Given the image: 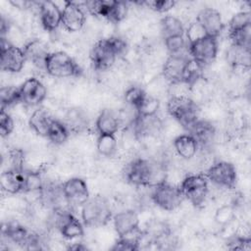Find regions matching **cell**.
Here are the masks:
<instances>
[{"label":"cell","instance_id":"6da1fadb","mask_svg":"<svg viewBox=\"0 0 251 251\" xmlns=\"http://www.w3.org/2000/svg\"><path fill=\"white\" fill-rule=\"evenodd\" d=\"M126 178L136 186L154 187L166 181V173L161 166L145 159L133 160L126 170Z\"/></svg>","mask_w":251,"mask_h":251},{"label":"cell","instance_id":"7a4b0ae2","mask_svg":"<svg viewBox=\"0 0 251 251\" xmlns=\"http://www.w3.org/2000/svg\"><path fill=\"white\" fill-rule=\"evenodd\" d=\"M126 50V41L118 36H111L98 40L90 50V61L93 68L97 71L110 69L118 56Z\"/></svg>","mask_w":251,"mask_h":251},{"label":"cell","instance_id":"3957f363","mask_svg":"<svg viewBox=\"0 0 251 251\" xmlns=\"http://www.w3.org/2000/svg\"><path fill=\"white\" fill-rule=\"evenodd\" d=\"M80 215L84 226L99 227L107 225L112 219V210L107 199L97 195L89 197L81 206Z\"/></svg>","mask_w":251,"mask_h":251},{"label":"cell","instance_id":"277c9868","mask_svg":"<svg viewBox=\"0 0 251 251\" xmlns=\"http://www.w3.org/2000/svg\"><path fill=\"white\" fill-rule=\"evenodd\" d=\"M167 110L171 117L187 129L198 120V106L186 95L178 94L171 97Z\"/></svg>","mask_w":251,"mask_h":251},{"label":"cell","instance_id":"5b68a950","mask_svg":"<svg viewBox=\"0 0 251 251\" xmlns=\"http://www.w3.org/2000/svg\"><path fill=\"white\" fill-rule=\"evenodd\" d=\"M44 70L54 77L77 76L81 73L75 60L63 51L50 52L47 56Z\"/></svg>","mask_w":251,"mask_h":251},{"label":"cell","instance_id":"8992f818","mask_svg":"<svg viewBox=\"0 0 251 251\" xmlns=\"http://www.w3.org/2000/svg\"><path fill=\"white\" fill-rule=\"evenodd\" d=\"M179 189L183 198L187 199L193 206H201L208 194V179L204 175H189L185 176Z\"/></svg>","mask_w":251,"mask_h":251},{"label":"cell","instance_id":"52a82bcc","mask_svg":"<svg viewBox=\"0 0 251 251\" xmlns=\"http://www.w3.org/2000/svg\"><path fill=\"white\" fill-rule=\"evenodd\" d=\"M151 197L158 207L166 211L176 210L184 199L179 186L173 185L167 181L154 186Z\"/></svg>","mask_w":251,"mask_h":251},{"label":"cell","instance_id":"ba28073f","mask_svg":"<svg viewBox=\"0 0 251 251\" xmlns=\"http://www.w3.org/2000/svg\"><path fill=\"white\" fill-rule=\"evenodd\" d=\"M26 61L23 48L12 44L6 37L1 36L0 44V64L2 71L9 73H19Z\"/></svg>","mask_w":251,"mask_h":251},{"label":"cell","instance_id":"9c48e42d","mask_svg":"<svg viewBox=\"0 0 251 251\" xmlns=\"http://www.w3.org/2000/svg\"><path fill=\"white\" fill-rule=\"evenodd\" d=\"M86 9L94 16L104 18L113 23L121 22L126 16V6L123 2L118 1H87Z\"/></svg>","mask_w":251,"mask_h":251},{"label":"cell","instance_id":"30bf717a","mask_svg":"<svg viewBox=\"0 0 251 251\" xmlns=\"http://www.w3.org/2000/svg\"><path fill=\"white\" fill-rule=\"evenodd\" d=\"M217 38L205 35L188 44V54L191 59L203 67L211 64L217 57Z\"/></svg>","mask_w":251,"mask_h":251},{"label":"cell","instance_id":"8fae6325","mask_svg":"<svg viewBox=\"0 0 251 251\" xmlns=\"http://www.w3.org/2000/svg\"><path fill=\"white\" fill-rule=\"evenodd\" d=\"M205 176L212 183L227 189L234 188L237 179L235 167L226 161L217 162L212 165L207 170Z\"/></svg>","mask_w":251,"mask_h":251},{"label":"cell","instance_id":"7c38bea8","mask_svg":"<svg viewBox=\"0 0 251 251\" xmlns=\"http://www.w3.org/2000/svg\"><path fill=\"white\" fill-rule=\"evenodd\" d=\"M65 201L74 207H81L89 199V191L86 182L80 177H72L62 185Z\"/></svg>","mask_w":251,"mask_h":251},{"label":"cell","instance_id":"4fadbf2b","mask_svg":"<svg viewBox=\"0 0 251 251\" xmlns=\"http://www.w3.org/2000/svg\"><path fill=\"white\" fill-rule=\"evenodd\" d=\"M22 102L28 106L40 104L46 97L45 85L36 77H29L20 86Z\"/></svg>","mask_w":251,"mask_h":251},{"label":"cell","instance_id":"5bb4252c","mask_svg":"<svg viewBox=\"0 0 251 251\" xmlns=\"http://www.w3.org/2000/svg\"><path fill=\"white\" fill-rule=\"evenodd\" d=\"M85 23V14L83 10L75 2H65L62 10L61 25L70 32H75L82 28Z\"/></svg>","mask_w":251,"mask_h":251},{"label":"cell","instance_id":"9a60e30c","mask_svg":"<svg viewBox=\"0 0 251 251\" xmlns=\"http://www.w3.org/2000/svg\"><path fill=\"white\" fill-rule=\"evenodd\" d=\"M196 22L203 27L207 35L214 38H217L224 28L222 16L220 12L214 8L202 9L197 15Z\"/></svg>","mask_w":251,"mask_h":251},{"label":"cell","instance_id":"2e32d148","mask_svg":"<svg viewBox=\"0 0 251 251\" xmlns=\"http://www.w3.org/2000/svg\"><path fill=\"white\" fill-rule=\"evenodd\" d=\"M0 186L3 191L16 194L25 191L26 173L23 169L11 168L1 174Z\"/></svg>","mask_w":251,"mask_h":251},{"label":"cell","instance_id":"e0dca14e","mask_svg":"<svg viewBox=\"0 0 251 251\" xmlns=\"http://www.w3.org/2000/svg\"><path fill=\"white\" fill-rule=\"evenodd\" d=\"M190 57L185 54L170 55L163 67V75L165 78L172 83H182L183 73L186 63Z\"/></svg>","mask_w":251,"mask_h":251},{"label":"cell","instance_id":"ac0fdd59","mask_svg":"<svg viewBox=\"0 0 251 251\" xmlns=\"http://www.w3.org/2000/svg\"><path fill=\"white\" fill-rule=\"evenodd\" d=\"M113 224L119 237L125 236L138 229L139 217L133 210H125L113 217Z\"/></svg>","mask_w":251,"mask_h":251},{"label":"cell","instance_id":"d6986e66","mask_svg":"<svg viewBox=\"0 0 251 251\" xmlns=\"http://www.w3.org/2000/svg\"><path fill=\"white\" fill-rule=\"evenodd\" d=\"M57 227L63 237L75 239L83 235V223L72 213H61L57 221Z\"/></svg>","mask_w":251,"mask_h":251},{"label":"cell","instance_id":"ffe728a7","mask_svg":"<svg viewBox=\"0 0 251 251\" xmlns=\"http://www.w3.org/2000/svg\"><path fill=\"white\" fill-rule=\"evenodd\" d=\"M39 16L45 30H55L62 22V10L55 2L43 1L39 4Z\"/></svg>","mask_w":251,"mask_h":251},{"label":"cell","instance_id":"44dd1931","mask_svg":"<svg viewBox=\"0 0 251 251\" xmlns=\"http://www.w3.org/2000/svg\"><path fill=\"white\" fill-rule=\"evenodd\" d=\"M189 134H191L198 143V146L204 147L212 143L215 137L214 126L202 120H197L189 128Z\"/></svg>","mask_w":251,"mask_h":251},{"label":"cell","instance_id":"7402d4cb","mask_svg":"<svg viewBox=\"0 0 251 251\" xmlns=\"http://www.w3.org/2000/svg\"><path fill=\"white\" fill-rule=\"evenodd\" d=\"M23 49L25 54L26 61L29 60L34 66L45 69V62L50 52H48L47 46L44 42L35 39L28 42Z\"/></svg>","mask_w":251,"mask_h":251},{"label":"cell","instance_id":"603a6c76","mask_svg":"<svg viewBox=\"0 0 251 251\" xmlns=\"http://www.w3.org/2000/svg\"><path fill=\"white\" fill-rule=\"evenodd\" d=\"M95 126L99 134H115L120 127V121L112 110L104 109L99 113Z\"/></svg>","mask_w":251,"mask_h":251},{"label":"cell","instance_id":"cb8c5ba5","mask_svg":"<svg viewBox=\"0 0 251 251\" xmlns=\"http://www.w3.org/2000/svg\"><path fill=\"white\" fill-rule=\"evenodd\" d=\"M174 147L177 155L185 160L193 158L199 148L197 141L189 133L180 134L176 137L174 140Z\"/></svg>","mask_w":251,"mask_h":251},{"label":"cell","instance_id":"d4e9b609","mask_svg":"<svg viewBox=\"0 0 251 251\" xmlns=\"http://www.w3.org/2000/svg\"><path fill=\"white\" fill-rule=\"evenodd\" d=\"M2 233L12 242L21 245H27L32 235L24 226L15 222L7 223L2 228Z\"/></svg>","mask_w":251,"mask_h":251},{"label":"cell","instance_id":"484cf974","mask_svg":"<svg viewBox=\"0 0 251 251\" xmlns=\"http://www.w3.org/2000/svg\"><path fill=\"white\" fill-rule=\"evenodd\" d=\"M53 120L54 119L50 116V114L46 110L40 108V109H36L31 114L28 124L35 133H37L40 136L46 137L48 129Z\"/></svg>","mask_w":251,"mask_h":251},{"label":"cell","instance_id":"4316f807","mask_svg":"<svg viewBox=\"0 0 251 251\" xmlns=\"http://www.w3.org/2000/svg\"><path fill=\"white\" fill-rule=\"evenodd\" d=\"M227 61L234 68H246L250 67V48L231 45L226 53Z\"/></svg>","mask_w":251,"mask_h":251},{"label":"cell","instance_id":"83f0119b","mask_svg":"<svg viewBox=\"0 0 251 251\" xmlns=\"http://www.w3.org/2000/svg\"><path fill=\"white\" fill-rule=\"evenodd\" d=\"M161 31L164 39L171 36L183 35L184 27L176 17L174 16H165L161 20Z\"/></svg>","mask_w":251,"mask_h":251},{"label":"cell","instance_id":"f1b7e54d","mask_svg":"<svg viewBox=\"0 0 251 251\" xmlns=\"http://www.w3.org/2000/svg\"><path fill=\"white\" fill-rule=\"evenodd\" d=\"M70 129L67 125L60 121L53 120L47 132V138L54 144H63L69 137Z\"/></svg>","mask_w":251,"mask_h":251},{"label":"cell","instance_id":"f546056e","mask_svg":"<svg viewBox=\"0 0 251 251\" xmlns=\"http://www.w3.org/2000/svg\"><path fill=\"white\" fill-rule=\"evenodd\" d=\"M117 145L115 134H99L96 142L97 151L105 157L113 156L117 151Z\"/></svg>","mask_w":251,"mask_h":251},{"label":"cell","instance_id":"4dcf8cb0","mask_svg":"<svg viewBox=\"0 0 251 251\" xmlns=\"http://www.w3.org/2000/svg\"><path fill=\"white\" fill-rule=\"evenodd\" d=\"M1 109H5L22 102L20 87L3 86L0 90Z\"/></svg>","mask_w":251,"mask_h":251},{"label":"cell","instance_id":"1f68e13d","mask_svg":"<svg viewBox=\"0 0 251 251\" xmlns=\"http://www.w3.org/2000/svg\"><path fill=\"white\" fill-rule=\"evenodd\" d=\"M202 70H203L202 65H200L193 59L189 58L186 63L185 70L183 73L182 83L193 84L194 82H196V80L199 79L202 75Z\"/></svg>","mask_w":251,"mask_h":251},{"label":"cell","instance_id":"d6a6232c","mask_svg":"<svg viewBox=\"0 0 251 251\" xmlns=\"http://www.w3.org/2000/svg\"><path fill=\"white\" fill-rule=\"evenodd\" d=\"M135 231H133L132 233H129L127 235H125V236H120L119 239L114 244V246L112 247V250H121V251L138 250L139 249L140 237L139 236H132V234Z\"/></svg>","mask_w":251,"mask_h":251},{"label":"cell","instance_id":"836d02e7","mask_svg":"<svg viewBox=\"0 0 251 251\" xmlns=\"http://www.w3.org/2000/svg\"><path fill=\"white\" fill-rule=\"evenodd\" d=\"M146 97H147V94L139 86L129 87L126 91V94H125L126 102L129 106H131L134 110H137L141 106V104L143 103V101L145 100Z\"/></svg>","mask_w":251,"mask_h":251},{"label":"cell","instance_id":"e575fe53","mask_svg":"<svg viewBox=\"0 0 251 251\" xmlns=\"http://www.w3.org/2000/svg\"><path fill=\"white\" fill-rule=\"evenodd\" d=\"M251 25V16L249 12L242 11L232 16L228 23V33L243 29Z\"/></svg>","mask_w":251,"mask_h":251},{"label":"cell","instance_id":"d590c367","mask_svg":"<svg viewBox=\"0 0 251 251\" xmlns=\"http://www.w3.org/2000/svg\"><path fill=\"white\" fill-rule=\"evenodd\" d=\"M228 36L231 41V45L241 46L250 48V41H251V25L247 26L243 29L230 32L228 33Z\"/></svg>","mask_w":251,"mask_h":251},{"label":"cell","instance_id":"8d00e7d4","mask_svg":"<svg viewBox=\"0 0 251 251\" xmlns=\"http://www.w3.org/2000/svg\"><path fill=\"white\" fill-rule=\"evenodd\" d=\"M160 107V102L158 99L148 96L145 98L141 106L136 110L137 116L140 117H153L156 116Z\"/></svg>","mask_w":251,"mask_h":251},{"label":"cell","instance_id":"74e56055","mask_svg":"<svg viewBox=\"0 0 251 251\" xmlns=\"http://www.w3.org/2000/svg\"><path fill=\"white\" fill-rule=\"evenodd\" d=\"M165 46L169 51L170 55H179L183 54V50L185 49L186 42L183 35L171 36L164 39Z\"/></svg>","mask_w":251,"mask_h":251},{"label":"cell","instance_id":"f35d334b","mask_svg":"<svg viewBox=\"0 0 251 251\" xmlns=\"http://www.w3.org/2000/svg\"><path fill=\"white\" fill-rule=\"evenodd\" d=\"M234 219H235V212H234V208L231 205H224L220 207L216 211L215 217H214L215 222L221 226L227 225Z\"/></svg>","mask_w":251,"mask_h":251},{"label":"cell","instance_id":"ab89813d","mask_svg":"<svg viewBox=\"0 0 251 251\" xmlns=\"http://www.w3.org/2000/svg\"><path fill=\"white\" fill-rule=\"evenodd\" d=\"M228 248L231 250H249L251 248L250 237H245L235 233L228 240Z\"/></svg>","mask_w":251,"mask_h":251},{"label":"cell","instance_id":"60d3db41","mask_svg":"<svg viewBox=\"0 0 251 251\" xmlns=\"http://www.w3.org/2000/svg\"><path fill=\"white\" fill-rule=\"evenodd\" d=\"M14 129V121L10 114L5 109H1L0 112V133L2 137H6L11 134Z\"/></svg>","mask_w":251,"mask_h":251},{"label":"cell","instance_id":"b9f144b4","mask_svg":"<svg viewBox=\"0 0 251 251\" xmlns=\"http://www.w3.org/2000/svg\"><path fill=\"white\" fill-rule=\"evenodd\" d=\"M144 4L151 10L155 11V12H159V13H164V12H168L169 10H171L176 2L172 1V0H153V1H146L144 2Z\"/></svg>","mask_w":251,"mask_h":251},{"label":"cell","instance_id":"7bdbcfd3","mask_svg":"<svg viewBox=\"0 0 251 251\" xmlns=\"http://www.w3.org/2000/svg\"><path fill=\"white\" fill-rule=\"evenodd\" d=\"M185 35H186V38H187L188 42L191 43V42H193V41H195V40H197V39H199V38H201V37H203L207 34L205 33L203 27L199 25V23L195 21V22L191 23L188 25V27L186 29V32H185Z\"/></svg>","mask_w":251,"mask_h":251},{"label":"cell","instance_id":"ee69618b","mask_svg":"<svg viewBox=\"0 0 251 251\" xmlns=\"http://www.w3.org/2000/svg\"><path fill=\"white\" fill-rule=\"evenodd\" d=\"M43 187L41 178L36 173H26V187L25 191H34L41 190Z\"/></svg>","mask_w":251,"mask_h":251},{"label":"cell","instance_id":"f6af8a7d","mask_svg":"<svg viewBox=\"0 0 251 251\" xmlns=\"http://www.w3.org/2000/svg\"><path fill=\"white\" fill-rule=\"evenodd\" d=\"M11 3L16 6L17 8H28L30 4H32L31 2H28V1H11Z\"/></svg>","mask_w":251,"mask_h":251},{"label":"cell","instance_id":"bcb514c9","mask_svg":"<svg viewBox=\"0 0 251 251\" xmlns=\"http://www.w3.org/2000/svg\"><path fill=\"white\" fill-rule=\"evenodd\" d=\"M69 249H71V250H86L87 247L84 246L82 243H74L73 245H71L69 247Z\"/></svg>","mask_w":251,"mask_h":251}]
</instances>
